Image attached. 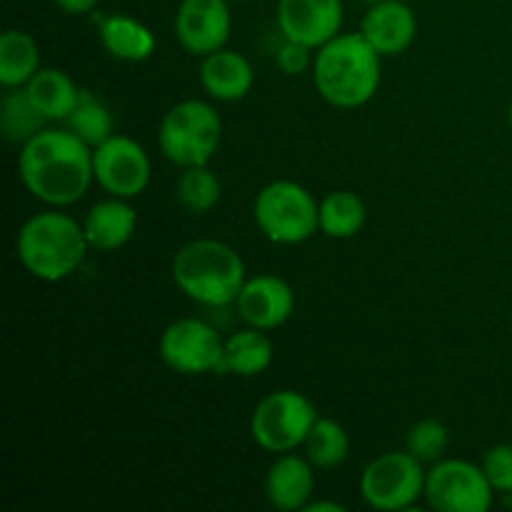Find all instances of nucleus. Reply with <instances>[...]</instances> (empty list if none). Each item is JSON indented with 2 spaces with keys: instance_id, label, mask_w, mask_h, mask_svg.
I'll list each match as a JSON object with an SVG mask.
<instances>
[{
  "instance_id": "obj_1",
  "label": "nucleus",
  "mask_w": 512,
  "mask_h": 512,
  "mask_svg": "<svg viewBox=\"0 0 512 512\" xmlns=\"http://www.w3.org/2000/svg\"><path fill=\"white\" fill-rule=\"evenodd\" d=\"M18 175L35 200L48 208H68L95 183L93 148L68 128H43L20 145Z\"/></svg>"
},
{
  "instance_id": "obj_2",
  "label": "nucleus",
  "mask_w": 512,
  "mask_h": 512,
  "mask_svg": "<svg viewBox=\"0 0 512 512\" xmlns=\"http://www.w3.org/2000/svg\"><path fill=\"white\" fill-rule=\"evenodd\" d=\"M313 85L320 98L340 110L363 108L375 98L383 78V55L355 33H338L315 50Z\"/></svg>"
},
{
  "instance_id": "obj_3",
  "label": "nucleus",
  "mask_w": 512,
  "mask_h": 512,
  "mask_svg": "<svg viewBox=\"0 0 512 512\" xmlns=\"http://www.w3.org/2000/svg\"><path fill=\"white\" fill-rule=\"evenodd\" d=\"M173 283L185 298L205 308L235 305L243 290L245 263L233 245L215 238H198L185 243L170 265Z\"/></svg>"
},
{
  "instance_id": "obj_4",
  "label": "nucleus",
  "mask_w": 512,
  "mask_h": 512,
  "mask_svg": "<svg viewBox=\"0 0 512 512\" xmlns=\"http://www.w3.org/2000/svg\"><path fill=\"white\" fill-rule=\"evenodd\" d=\"M15 250L33 278L60 283L83 265L90 245L85 240L83 223L63 213V208H50L25 220L15 240Z\"/></svg>"
},
{
  "instance_id": "obj_5",
  "label": "nucleus",
  "mask_w": 512,
  "mask_h": 512,
  "mask_svg": "<svg viewBox=\"0 0 512 512\" xmlns=\"http://www.w3.org/2000/svg\"><path fill=\"white\" fill-rule=\"evenodd\" d=\"M220 143H223V118L205 100H180L158 125L160 153L178 168L208 165L218 153Z\"/></svg>"
},
{
  "instance_id": "obj_6",
  "label": "nucleus",
  "mask_w": 512,
  "mask_h": 512,
  "mask_svg": "<svg viewBox=\"0 0 512 512\" xmlns=\"http://www.w3.org/2000/svg\"><path fill=\"white\" fill-rule=\"evenodd\" d=\"M253 218L275 245H300L320 230V203L295 180H273L255 195Z\"/></svg>"
},
{
  "instance_id": "obj_7",
  "label": "nucleus",
  "mask_w": 512,
  "mask_h": 512,
  "mask_svg": "<svg viewBox=\"0 0 512 512\" xmlns=\"http://www.w3.org/2000/svg\"><path fill=\"white\" fill-rule=\"evenodd\" d=\"M318 418V410L303 393L290 388L273 390L253 408L250 438L265 453H295L303 448Z\"/></svg>"
},
{
  "instance_id": "obj_8",
  "label": "nucleus",
  "mask_w": 512,
  "mask_h": 512,
  "mask_svg": "<svg viewBox=\"0 0 512 512\" xmlns=\"http://www.w3.org/2000/svg\"><path fill=\"white\" fill-rule=\"evenodd\" d=\"M425 495V470L408 450H388L365 465L360 498L378 512L410 510Z\"/></svg>"
},
{
  "instance_id": "obj_9",
  "label": "nucleus",
  "mask_w": 512,
  "mask_h": 512,
  "mask_svg": "<svg viewBox=\"0 0 512 512\" xmlns=\"http://www.w3.org/2000/svg\"><path fill=\"white\" fill-rule=\"evenodd\" d=\"M425 503L435 512H488L495 490L483 465L460 458H440L425 473Z\"/></svg>"
},
{
  "instance_id": "obj_10",
  "label": "nucleus",
  "mask_w": 512,
  "mask_h": 512,
  "mask_svg": "<svg viewBox=\"0 0 512 512\" xmlns=\"http://www.w3.org/2000/svg\"><path fill=\"white\" fill-rule=\"evenodd\" d=\"M225 340L218 330L200 318L173 320L160 333L158 355L173 373L198 378V375H218L223 360Z\"/></svg>"
},
{
  "instance_id": "obj_11",
  "label": "nucleus",
  "mask_w": 512,
  "mask_h": 512,
  "mask_svg": "<svg viewBox=\"0 0 512 512\" xmlns=\"http://www.w3.org/2000/svg\"><path fill=\"white\" fill-rule=\"evenodd\" d=\"M93 175L103 193L133 200L148 190L153 163L138 140L113 133L93 148Z\"/></svg>"
},
{
  "instance_id": "obj_12",
  "label": "nucleus",
  "mask_w": 512,
  "mask_h": 512,
  "mask_svg": "<svg viewBox=\"0 0 512 512\" xmlns=\"http://www.w3.org/2000/svg\"><path fill=\"white\" fill-rule=\"evenodd\" d=\"M173 33L180 48L198 58L225 48L233 33L228 0H180L173 18Z\"/></svg>"
},
{
  "instance_id": "obj_13",
  "label": "nucleus",
  "mask_w": 512,
  "mask_h": 512,
  "mask_svg": "<svg viewBox=\"0 0 512 512\" xmlns=\"http://www.w3.org/2000/svg\"><path fill=\"white\" fill-rule=\"evenodd\" d=\"M275 20L285 40L318 50L343 33L345 5L343 0H278Z\"/></svg>"
},
{
  "instance_id": "obj_14",
  "label": "nucleus",
  "mask_w": 512,
  "mask_h": 512,
  "mask_svg": "<svg viewBox=\"0 0 512 512\" xmlns=\"http://www.w3.org/2000/svg\"><path fill=\"white\" fill-rule=\"evenodd\" d=\"M240 320L250 328L278 330L293 318L295 293L288 280L273 273H260L245 280L243 290L235 300Z\"/></svg>"
},
{
  "instance_id": "obj_15",
  "label": "nucleus",
  "mask_w": 512,
  "mask_h": 512,
  "mask_svg": "<svg viewBox=\"0 0 512 512\" xmlns=\"http://www.w3.org/2000/svg\"><path fill=\"white\" fill-rule=\"evenodd\" d=\"M360 33L383 58H395L413 45L418 35V15L403 0L373 3L363 15Z\"/></svg>"
},
{
  "instance_id": "obj_16",
  "label": "nucleus",
  "mask_w": 512,
  "mask_h": 512,
  "mask_svg": "<svg viewBox=\"0 0 512 512\" xmlns=\"http://www.w3.org/2000/svg\"><path fill=\"white\" fill-rule=\"evenodd\" d=\"M315 493V465L295 453L275 455L265 473V498L280 512H303Z\"/></svg>"
},
{
  "instance_id": "obj_17",
  "label": "nucleus",
  "mask_w": 512,
  "mask_h": 512,
  "mask_svg": "<svg viewBox=\"0 0 512 512\" xmlns=\"http://www.w3.org/2000/svg\"><path fill=\"white\" fill-rule=\"evenodd\" d=\"M83 230L90 250L113 253V250L125 248L133 240L135 230H138V213L130 205V200L108 195L85 213Z\"/></svg>"
},
{
  "instance_id": "obj_18",
  "label": "nucleus",
  "mask_w": 512,
  "mask_h": 512,
  "mask_svg": "<svg viewBox=\"0 0 512 512\" xmlns=\"http://www.w3.org/2000/svg\"><path fill=\"white\" fill-rule=\"evenodd\" d=\"M200 85L218 103H238L253 90L255 70L243 53L220 48L200 60Z\"/></svg>"
},
{
  "instance_id": "obj_19",
  "label": "nucleus",
  "mask_w": 512,
  "mask_h": 512,
  "mask_svg": "<svg viewBox=\"0 0 512 512\" xmlns=\"http://www.w3.org/2000/svg\"><path fill=\"white\" fill-rule=\"evenodd\" d=\"M98 38L105 53L120 63H143L155 53L153 30L133 15L113 13L100 18Z\"/></svg>"
},
{
  "instance_id": "obj_20",
  "label": "nucleus",
  "mask_w": 512,
  "mask_h": 512,
  "mask_svg": "<svg viewBox=\"0 0 512 512\" xmlns=\"http://www.w3.org/2000/svg\"><path fill=\"white\" fill-rule=\"evenodd\" d=\"M25 93L48 123H65L75 105L80 103L83 90L73 83V78L65 70L40 68L33 75V80L25 85Z\"/></svg>"
},
{
  "instance_id": "obj_21",
  "label": "nucleus",
  "mask_w": 512,
  "mask_h": 512,
  "mask_svg": "<svg viewBox=\"0 0 512 512\" xmlns=\"http://www.w3.org/2000/svg\"><path fill=\"white\" fill-rule=\"evenodd\" d=\"M273 363V343L265 335V330L250 328L225 338L223 360H220L218 375H233V378H255L265 373Z\"/></svg>"
},
{
  "instance_id": "obj_22",
  "label": "nucleus",
  "mask_w": 512,
  "mask_h": 512,
  "mask_svg": "<svg viewBox=\"0 0 512 512\" xmlns=\"http://www.w3.org/2000/svg\"><path fill=\"white\" fill-rule=\"evenodd\" d=\"M38 70V40L25 30H5L0 35V85L5 90L25 88Z\"/></svg>"
},
{
  "instance_id": "obj_23",
  "label": "nucleus",
  "mask_w": 512,
  "mask_h": 512,
  "mask_svg": "<svg viewBox=\"0 0 512 512\" xmlns=\"http://www.w3.org/2000/svg\"><path fill=\"white\" fill-rule=\"evenodd\" d=\"M368 208L353 190H330L320 200V233L333 240H350L365 228Z\"/></svg>"
},
{
  "instance_id": "obj_24",
  "label": "nucleus",
  "mask_w": 512,
  "mask_h": 512,
  "mask_svg": "<svg viewBox=\"0 0 512 512\" xmlns=\"http://www.w3.org/2000/svg\"><path fill=\"white\" fill-rule=\"evenodd\" d=\"M303 450L315 470H333L348 460L350 438L338 420L318 418L305 438Z\"/></svg>"
},
{
  "instance_id": "obj_25",
  "label": "nucleus",
  "mask_w": 512,
  "mask_h": 512,
  "mask_svg": "<svg viewBox=\"0 0 512 512\" xmlns=\"http://www.w3.org/2000/svg\"><path fill=\"white\" fill-rule=\"evenodd\" d=\"M48 120L38 113L25 88H10L0 103V125L3 135L15 145H25L45 128Z\"/></svg>"
},
{
  "instance_id": "obj_26",
  "label": "nucleus",
  "mask_w": 512,
  "mask_h": 512,
  "mask_svg": "<svg viewBox=\"0 0 512 512\" xmlns=\"http://www.w3.org/2000/svg\"><path fill=\"white\" fill-rule=\"evenodd\" d=\"M175 195L188 213L205 215L220 203L223 183L208 165H193V168H183L175 185Z\"/></svg>"
},
{
  "instance_id": "obj_27",
  "label": "nucleus",
  "mask_w": 512,
  "mask_h": 512,
  "mask_svg": "<svg viewBox=\"0 0 512 512\" xmlns=\"http://www.w3.org/2000/svg\"><path fill=\"white\" fill-rule=\"evenodd\" d=\"M65 128L78 135L90 148H95V145H100L103 140H108L113 135V113H110V108L103 100H98L93 93L83 90L80 103L75 105V110L65 120Z\"/></svg>"
},
{
  "instance_id": "obj_28",
  "label": "nucleus",
  "mask_w": 512,
  "mask_h": 512,
  "mask_svg": "<svg viewBox=\"0 0 512 512\" xmlns=\"http://www.w3.org/2000/svg\"><path fill=\"white\" fill-rule=\"evenodd\" d=\"M450 445V433L445 423L435 418L418 420L410 425L408 435H405V450L420 460V463H438L445 455Z\"/></svg>"
},
{
  "instance_id": "obj_29",
  "label": "nucleus",
  "mask_w": 512,
  "mask_h": 512,
  "mask_svg": "<svg viewBox=\"0 0 512 512\" xmlns=\"http://www.w3.org/2000/svg\"><path fill=\"white\" fill-rule=\"evenodd\" d=\"M483 473L490 480L495 493L512 495V443L493 445L483 455Z\"/></svg>"
},
{
  "instance_id": "obj_30",
  "label": "nucleus",
  "mask_w": 512,
  "mask_h": 512,
  "mask_svg": "<svg viewBox=\"0 0 512 512\" xmlns=\"http://www.w3.org/2000/svg\"><path fill=\"white\" fill-rule=\"evenodd\" d=\"M313 50L305 48V45L293 43V40H285L283 48H278V55H275V63L283 70L285 75H300L305 70L313 68Z\"/></svg>"
},
{
  "instance_id": "obj_31",
  "label": "nucleus",
  "mask_w": 512,
  "mask_h": 512,
  "mask_svg": "<svg viewBox=\"0 0 512 512\" xmlns=\"http://www.w3.org/2000/svg\"><path fill=\"white\" fill-rule=\"evenodd\" d=\"M55 8L65 15H88L100 5V0H53Z\"/></svg>"
},
{
  "instance_id": "obj_32",
  "label": "nucleus",
  "mask_w": 512,
  "mask_h": 512,
  "mask_svg": "<svg viewBox=\"0 0 512 512\" xmlns=\"http://www.w3.org/2000/svg\"><path fill=\"white\" fill-rule=\"evenodd\" d=\"M345 508L340 503H330V500H310L303 512H343Z\"/></svg>"
},
{
  "instance_id": "obj_33",
  "label": "nucleus",
  "mask_w": 512,
  "mask_h": 512,
  "mask_svg": "<svg viewBox=\"0 0 512 512\" xmlns=\"http://www.w3.org/2000/svg\"><path fill=\"white\" fill-rule=\"evenodd\" d=\"M508 123H510V130H512V100H510V105H508Z\"/></svg>"
},
{
  "instance_id": "obj_34",
  "label": "nucleus",
  "mask_w": 512,
  "mask_h": 512,
  "mask_svg": "<svg viewBox=\"0 0 512 512\" xmlns=\"http://www.w3.org/2000/svg\"><path fill=\"white\" fill-rule=\"evenodd\" d=\"M363 3H368V5H373V3H383V0H363Z\"/></svg>"
}]
</instances>
